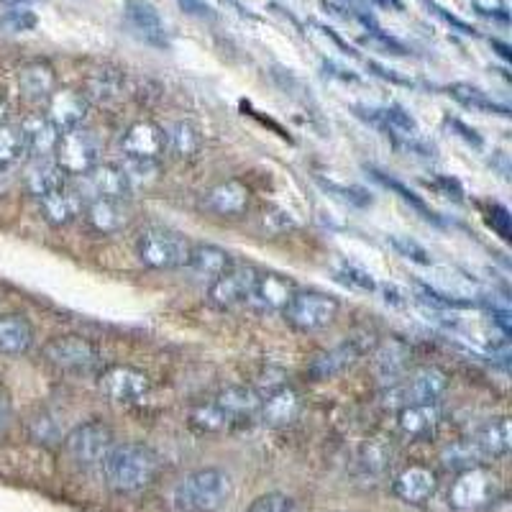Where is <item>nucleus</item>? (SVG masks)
<instances>
[{"label": "nucleus", "mask_w": 512, "mask_h": 512, "mask_svg": "<svg viewBox=\"0 0 512 512\" xmlns=\"http://www.w3.org/2000/svg\"><path fill=\"white\" fill-rule=\"evenodd\" d=\"M405 359H408V349L397 344V341H392V344L382 346L377 351V369L382 372V377L397 379L402 374V369H405Z\"/></svg>", "instance_id": "obj_33"}, {"label": "nucleus", "mask_w": 512, "mask_h": 512, "mask_svg": "<svg viewBox=\"0 0 512 512\" xmlns=\"http://www.w3.org/2000/svg\"><path fill=\"white\" fill-rule=\"evenodd\" d=\"M26 134V157L31 159H49L54 157L59 144V131L47 121V116H36L31 121L21 123Z\"/></svg>", "instance_id": "obj_25"}, {"label": "nucleus", "mask_w": 512, "mask_h": 512, "mask_svg": "<svg viewBox=\"0 0 512 512\" xmlns=\"http://www.w3.org/2000/svg\"><path fill=\"white\" fill-rule=\"evenodd\" d=\"M67 182H70V177L64 175L62 169H59V164L54 162V157L34 159L31 167L26 169V187H29V192L36 200L44 198V195H49V192L54 190H62Z\"/></svg>", "instance_id": "obj_26"}, {"label": "nucleus", "mask_w": 512, "mask_h": 512, "mask_svg": "<svg viewBox=\"0 0 512 512\" xmlns=\"http://www.w3.org/2000/svg\"><path fill=\"white\" fill-rule=\"evenodd\" d=\"M392 244L397 246V251H400L402 256H408V259H415V262H420V264H431V256H428V251H425L423 246L415 244V241L392 239Z\"/></svg>", "instance_id": "obj_38"}, {"label": "nucleus", "mask_w": 512, "mask_h": 512, "mask_svg": "<svg viewBox=\"0 0 512 512\" xmlns=\"http://www.w3.org/2000/svg\"><path fill=\"white\" fill-rule=\"evenodd\" d=\"M192 244L177 231L152 226L144 228L136 239V256L149 269H177L185 267Z\"/></svg>", "instance_id": "obj_3"}, {"label": "nucleus", "mask_w": 512, "mask_h": 512, "mask_svg": "<svg viewBox=\"0 0 512 512\" xmlns=\"http://www.w3.org/2000/svg\"><path fill=\"white\" fill-rule=\"evenodd\" d=\"M341 310V303L336 297L328 295V292L318 290H295V295L290 297V303L282 308V318L290 323L295 331H320L326 328L328 323H333Z\"/></svg>", "instance_id": "obj_4"}, {"label": "nucleus", "mask_w": 512, "mask_h": 512, "mask_svg": "<svg viewBox=\"0 0 512 512\" xmlns=\"http://www.w3.org/2000/svg\"><path fill=\"white\" fill-rule=\"evenodd\" d=\"M3 123H6V103L0 100V126H3Z\"/></svg>", "instance_id": "obj_40"}, {"label": "nucleus", "mask_w": 512, "mask_h": 512, "mask_svg": "<svg viewBox=\"0 0 512 512\" xmlns=\"http://www.w3.org/2000/svg\"><path fill=\"white\" fill-rule=\"evenodd\" d=\"M295 282L285 274L277 272H259L256 274V282L251 287L249 303L256 305L259 310H280L290 303V297L295 295Z\"/></svg>", "instance_id": "obj_16"}, {"label": "nucleus", "mask_w": 512, "mask_h": 512, "mask_svg": "<svg viewBox=\"0 0 512 512\" xmlns=\"http://www.w3.org/2000/svg\"><path fill=\"white\" fill-rule=\"evenodd\" d=\"M105 484L121 495L141 492L154 482L157 474V456L139 443H113V448L100 461Z\"/></svg>", "instance_id": "obj_1"}, {"label": "nucleus", "mask_w": 512, "mask_h": 512, "mask_svg": "<svg viewBox=\"0 0 512 512\" xmlns=\"http://www.w3.org/2000/svg\"><path fill=\"white\" fill-rule=\"evenodd\" d=\"M190 423L195 425L198 431H205V433H221V431H228V428H233V420L228 418L226 410L218 405L216 397L198 402V405L190 410Z\"/></svg>", "instance_id": "obj_29"}, {"label": "nucleus", "mask_w": 512, "mask_h": 512, "mask_svg": "<svg viewBox=\"0 0 512 512\" xmlns=\"http://www.w3.org/2000/svg\"><path fill=\"white\" fill-rule=\"evenodd\" d=\"M256 269L249 264H236L233 262L221 277L208 285V297L210 303L218 305V308H233V305L249 303L251 287L256 282Z\"/></svg>", "instance_id": "obj_11"}, {"label": "nucleus", "mask_w": 512, "mask_h": 512, "mask_svg": "<svg viewBox=\"0 0 512 512\" xmlns=\"http://www.w3.org/2000/svg\"><path fill=\"white\" fill-rule=\"evenodd\" d=\"M39 208H41V216H44V221H47L49 226L59 228V226H67V223L75 221L85 205H82V200L77 198L75 192H72L70 182H67L62 190H54V192H49V195H44V198H39Z\"/></svg>", "instance_id": "obj_22"}, {"label": "nucleus", "mask_w": 512, "mask_h": 512, "mask_svg": "<svg viewBox=\"0 0 512 512\" xmlns=\"http://www.w3.org/2000/svg\"><path fill=\"white\" fill-rule=\"evenodd\" d=\"M233 264L231 254L221 246H213V244H192L190 256H187V264L185 267L190 269L198 280H208V285L216 277H221L228 267Z\"/></svg>", "instance_id": "obj_21"}, {"label": "nucleus", "mask_w": 512, "mask_h": 512, "mask_svg": "<svg viewBox=\"0 0 512 512\" xmlns=\"http://www.w3.org/2000/svg\"><path fill=\"white\" fill-rule=\"evenodd\" d=\"M121 149L126 159H134V162H157L167 149V134L154 121H136L134 126L126 128Z\"/></svg>", "instance_id": "obj_12"}, {"label": "nucleus", "mask_w": 512, "mask_h": 512, "mask_svg": "<svg viewBox=\"0 0 512 512\" xmlns=\"http://www.w3.org/2000/svg\"><path fill=\"white\" fill-rule=\"evenodd\" d=\"M44 356L57 369L75 374L93 372L100 364V351L93 341L82 336H57L44 346Z\"/></svg>", "instance_id": "obj_8"}, {"label": "nucleus", "mask_w": 512, "mask_h": 512, "mask_svg": "<svg viewBox=\"0 0 512 512\" xmlns=\"http://www.w3.org/2000/svg\"><path fill=\"white\" fill-rule=\"evenodd\" d=\"M438 487L436 472L428 466H408L395 477V495L408 505H423L433 497Z\"/></svg>", "instance_id": "obj_19"}, {"label": "nucleus", "mask_w": 512, "mask_h": 512, "mask_svg": "<svg viewBox=\"0 0 512 512\" xmlns=\"http://www.w3.org/2000/svg\"><path fill=\"white\" fill-rule=\"evenodd\" d=\"M338 280H344L346 285L354 287V290H361V292H374L377 290V282H374V277L369 272H364V269L354 267V264H341V269H338Z\"/></svg>", "instance_id": "obj_35"}, {"label": "nucleus", "mask_w": 512, "mask_h": 512, "mask_svg": "<svg viewBox=\"0 0 512 512\" xmlns=\"http://www.w3.org/2000/svg\"><path fill=\"white\" fill-rule=\"evenodd\" d=\"M231 477L223 469H198L175 487V507L180 512H218L231 497Z\"/></svg>", "instance_id": "obj_2"}, {"label": "nucleus", "mask_w": 512, "mask_h": 512, "mask_svg": "<svg viewBox=\"0 0 512 512\" xmlns=\"http://www.w3.org/2000/svg\"><path fill=\"white\" fill-rule=\"evenodd\" d=\"M34 346V328L24 315L0 318V354L21 356Z\"/></svg>", "instance_id": "obj_27"}, {"label": "nucleus", "mask_w": 512, "mask_h": 512, "mask_svg": "<svg viewBox=\"0 0 512 512\" xmlns=\"http://www.w3.org/2000/svg\"><path fill=\"white\" fill-rule=\"evenodd\" d=\"M18 85H21V93L31 100L49 98L54 93V75L49 67L44 64H29L18 75Z\"/></svg>", "instance_id": "obj_30"}, {"label": "nucleus", "mask_w": 512, "mask_h": 512, "mask_svg": "<svg viewBox=\"0 0 512 512\" xmlns=\"http://www.w3.org/2000/svg\"><path fill=\"white\" fill-rule=\"evenodd\" d=\"M502 482L492 469L474 464L466 466L448 489V505L454 510H479L487 507L500 497Z\"/></svg>", "instance_id": "obj_5"}, {"label": "nucleus", "mask_w": 512, "mask_h": 512, "mask_svg": "<svg viewBox=\"0 0 512 512\" xmlns=\"http://www.w3.org/2000/svg\"><path fill=\"white\" fill-rule=\"evenodd\" d=\"M26 157V134L21 126L3 123L0 126V172L18 164Z\"/></svg>", "instance_id": "obj_31"}, {"label": "nucleus", "mask_w": 512, "mask_h": 512, "mask_svg": "<svg viewBox=\"0 0 512 512\" xmlns=\"http://www.w3.org/2000/svg\"><path fill=\"white\" fill-rule=\"evenodd\" d=\"M379 121H382L384 131L390 136H395V139H402V141H418V121H415L413 116H410L408 111H402V108H397V105H390V108H384L382 113H379Z\"/></svg>", "instance_id": "obj_32"}, {"label": "nucleus", "mask_w": 512, "mask_h": 512, "mask_svg": "<svg viewBox=\"0 0 512 512\" xmlns=\"http://www.w3.org/2000/svg\"><path fill=\"white\" fill-rule=\"evenodd\" d=\"M113 443H116L113 431L105 423H98V420L77 425L64 438V448L77 464H100L105 454L113 448Z\"/></svg>", "instance_id": "obj_10"}, {"label": "nucleus", "mask_w": 512, "mask_h": 512, "mask_svg": "<svg viewBox=\"0 0 512 512\" xmlns=\"http://www.w3.org/2000/svg\"><path fill=\"white\" fill-rule=\"evenodd\" d=\"M72 180H75V185L70 187L82 200V205L98 198H123L131 190L126 169L118 167V164H95L90 172L72 177Z\"/></svg>", "instance_id": "obj_7"}, {"label": "nucleus", "mask_w": 512, "mask_h": 512, "mask_svg": "<svg viewBox=\"0 0 512 512\" xmlns=\"http://www.w3.org/2000/svg\"><path fill=\"white\" fill-rule=\"evenodd\" d=\"M374 177H377V180L382 182L384 187H392V190H395L397 195H400V198L405 200V203H410L415 210H420V213H423L425 218H433V210L425 208V203L418 198V195H415L413 190H408V187H405V185H400V182H397V180H392V177H384L382 172H377V175H374Z\"/></svg>", "instance_id": "obj_37"}, {"label": "nucleus", "mask_w": 512, "mask_h": 512, "mask_svg": "<svg viewBox=\"0 0 512 512\" xmlns=\"http://www.w3.org/2000/svg\"><path fill=\"white\" fill-rule=\"evenodd\" d=\"M54 162L59 164L67 177H80L100 164V139L95 131L85 126H77L72 131H64L59 136Z\"/></svg>", "instance_id": "obj_6"}, {"label": "nucleus", "mask_w": 512, "mask_h": 512, "mask_svg": "<svg viewBox=\"0 0 512 512\" xmlns=\"http://www.w3.org/2000/svg\"><path fill=\"white\" fill-rule=\"evenodd\" d=\"M451 93H454V98L459 100V103H464L466 108H474V111H479V113L500 111V116H507L502 105H497L495 100H489L482 90L472 88V85H454V88H451Z\"/></svg>", "instance_id": "obj_34"}, {"label": "nucleus", "mask_w": 512, "mask_h": 512, "mask_svg": "<svg viewBox=\"0 0 512 512\" xmlns=\"http://www.w3.org/2000/svg\"><path fill=\"white\" fill-rule=\"evenodd\" d=\"M303 413V400L297 395L292 387L282 384L277 390L269 392L267 397H262L259 402V413L256 418L262 423L272 425V428H285V425H292Z\"/></svg>", "instance_id": "obj_14"}, {"label": "nucleus", "mask_w": 512, "mask_h": 512, "mask_svg": "<svg viewBox=\"0 0 512 512\" xmlns=\"http://www.w3.org/2000/svg\"><path fill=\"white\" fill-rule=\"evenodd\" d=\"M98 390L118 405H134L149 395L152 382L141 369L128 367V364H113V367L100 372Z\"/></svg>", "instance_id": "obj_9"}, {"label": "nucleus", "mask_w": 512, "mask_h": 512, "mask_svg": "<svg viewBox=\"0 0 512 512\" xmlns=\"http://www.w3.org/2000/svg\"><path fill=\"white\" fill-rule=\"evenodd\" d=\"M164 134H167V149L180 159H192L203 149V136L190 121H177Z\"/></svg>", "instance_id": "obj_28"}, {"label": "nucleus", "mask_w": 512, "mask_h": 512, "mask_svg": "<svg viewBox=\"0 0 512 512\" xmlns=\"http://www.w3.org/2000/svg\"><path fill=\"white\" fill-rule=\"evenodd\" d=\"M249 200V187L239 180L218 182L216 187H210V190L205 192V208H208L210 213H216V216L226 218L244 216L246 208H249Z\"/></svg>", "instance_id": "obj_17"}, {"label": "nucleus", "mask_w": 512, "mask_h": 512, "mask_svg": "<svg viewBox=\"0 0 512 512\" xmlns=\"http://www.w3.org/2000/svg\"><path fill=\"white\" fill-rule=\"evenodd\" d=\"M474 454L479 459H500V456H507L512 446V425L507 418H497L492 423H487L477 436L472 438Z\"/></svg>", "instance_id": "obj_23"}, {"label": "nucleus", "mask_w": 512, "mask_h": 512, "mask_svg": "<svg viewBox=\"0 0 512 512\" xmlns=\"http://www.w3.org/2000/svg\"><path fill=\"white\" fill-rule=\"evenodd\" d=\"M249 512H297L295 502L287 495H280V492H269V495H262L259 500H254V505L249 507Z\"/></svg>", "instance_id": "obj_36"}, {"label": "nucleus", "mask_w": 512, "mask_h": 512, "mask_svg": "<svg viewBox=\"0 0 512 512\" xmlns=\"http://www.w3.org/2000/svg\"><path fill=\"white\" fill-rule=\"evenodd\" d=\"M448 377L438 367H418L408 379H402L392 390V397L402 400V405H418V402H436L446 392Z\"/></svg>", "instance_id": "obj_13"}, {"label": "nucleus", "mask_w": 512, "mask_h": 512, "mask_svg": "<svg viewBox=\"0 0 512 512\" xmlns=\"http://www.w3.org/2000/svg\"><path fill=\"white\" fill-rule=\"evenodd\" d=\"M85 116H88V100L75 90H54L47 98V121L59 134L82 126Z\"/></svg>", "instance_id": "obj_15"}, {"label": "nucleus", "mask_w": 512, "mask_h": 512, "mask_svg": "<svg viewBox=\"0 0 512 512\" xmlns=\"http://www.w3.org/2000/svg\"><path fill=\"white\" fill-rule=\"evenodd\" d=\"M397 425H400L402 436L413 438V441H428L436 436L438 425H441V413H438L436 402H418V405H402L397 413Z\"/></svg>", "instance_id": "obj_18"}, {"label": "nucleus", "mask_w": 512, "mask_h": 512, "mask_svg": "<svg viewBox=\"0 0 512 512\" xmlns=\"http://www.w3.org/2000/svg\"><path fill=\"white\" fill-rule=\"evenodd\" d=\"M128 208L123 205V198H98L85 203V221L95 233H118L128 226Z\"/></svg>", "instance_id": "obj_20"}, {"label": "nucleus", "mask_w": 512, "mask_h": 512, "mask_svg": "<svg viewBox=\"0 0 512 512\" xmlns=\"http://www.w3.org/2000/svg\"><path fill=\"white\" fill-rule=\"evenodd\" d=\"M8 420H11V402H8V395L0 390V436L6 433Z\"/></svg>", "instance_id": "obj_39"}, {"label": "nucleus", "mask_w": 512, "mask_h": 512, "mask_svg": "<svg viewBox=\"0 0 512 512\" xmlns=\"http://www.w3.org/2000/svg\"><path fill=\"white\" fill-rule=\"evenodd\" d=\"M364 351H367V344H361L356 338H346L344 344H338L336 349L320 354L318 359L310 364V374H313L315 379L333 377V374L344 372L346 367H351Z\"/></svg>", "instance_id": "obj_24"}]
</instances>
